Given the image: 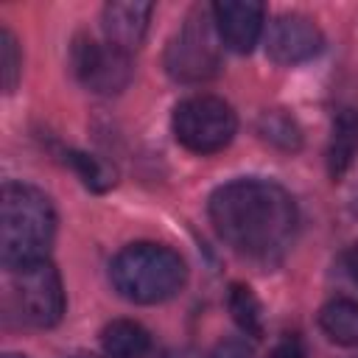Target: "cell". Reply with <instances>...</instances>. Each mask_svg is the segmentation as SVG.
I'll return each instance as SVG.
<instances>
[{
	"mask_svg": "<svg viewBox=\"0 0 358 358\" xmlns=\"http://www.w3.org/2000/svg\"><path fill=\"white\" fill-rule=\"evenodd\" d=\"M207 358H255V350L246 344V338H224Z\"/></svg>",
	"mask_w": 358,
	"mask_h": 358,
	"instance_id": "ac0fdd59",
	"label": "cell"
},
{
	"mask_svg": "<svg viewBox=\"0 0 358 358\" xmlns=\"http://www.w3.org/2000/svg\"><path fill=\"white\" fill-rule=\"evenodd\" d=\"M221 45L232 53H252L263 36L266 6L255 0H218L210 6Z\"/></svg>",
	"mask_w": 358,
	"mask_h": 358,
	"instance_id": "9c48e42d",
	"label": "cell"
},
{
	"mask_svg": "<svg viewBox=\"0 0 358 358\" xmlns=\"http://www.w3.org/2000/svg\"><path fill=\"white\" fill-rule=\"evenodd\" d=\"M101 347L106 358H143L151 350V336L134 319H112L101 330Z\"/></svg>",
	"mask_w": 358,
	"mask_h": 358,
	"instance_id": "7c38bea8",
	"label": "cell"
},
{
	"mask_svg": "<svg viewBox=\"0 0 358 358\" xmlns=\"http://www.w3.org/2000/svg\"><path fill=\"white\" fill-rule=\"evenodd\" d=\"M3 319L20 327L48 330L64 316V285L45 257L17 268H3Z\"/></svg>",
	"mask_w": 358,
	"mask_h": 358,
	"instance_id": "277c9868",
	"label": "cell"
},
{
	"mask_svg": "<svg viewBox=\"0 0 358 358\" xmlns=\"http://www.w3.org/2000/svg\"><path fill=\"white\" fill-rule=\"evenodd\" d=\"M62 358H101V355H95V352H84V350H78V352H67V355H62Z\"/></svg>",
	"mask_w": 358,
	"mask_h": 358,
	"instance_id": "44dd1931",
	"label": "cell"
},
{
	"mask_svg": "<svg viewBox=\"0 0 358 358\" xmlns=\"http://www.w3.org/2000/svg\"><path fill=\"white\" fill-rule=\"evenodd\" d=\"M56 238V210L48 193L25 182H6L0 193V263L17 268L48 257Z\"/></svg>",
	"mask_w": 358,
	"mask_h": 358,
	"instance_id": "7a4b0ae2",
	"label": "cell"
},
{
	"mask_svg": "<svg viewBox=\"0 0 358 358\" xmlns=\"http://www.w3.org/2000/svg\"><path fill=\"white\" fill-rule=\"evenodd\" d=\"M70 67L81 87L95 95H117L129 87L134 67L131 53L109 45L106 39L98 42L92 36H76L70 45Z\"/></svg>",
	"mask_w": 358,
	"mask_h": 358,
	"instance_id": "52a82bcc",
	"label": "cell"
},
{
	"mask_svg": "<svg viewBox=\"0 0 358 358\" xmlns=\"http://www.w3.org/2000/svg\"><path fill=\"white\" fill-rule=\"evenodd\" d=\"M344 268H347V274H350V280L358 285V241L344 252Z\"/></svg>",
	"mask_w": 358,
	"mask_h": 358,
	"instance_id": "ffe728a7",
	"label": "cell"
},
{
	"mask_svg": "<svg viewBox=\"0 0 358 358\" xmlns=\"http://www.w3.org/2000/svg\"><path fill=\"white\" fill-rule=\"evenodd\" d=\"M109 280L123 299L134 305H159L185 288L187 263L173 246L137 241L112 257Z\"/></svg>",
	"mask_w": 358,
	"mask_h": 358,
	"instance_id": "3957f363",
	"label": "cell"
},
{
	"mask_svg": "<svg viewBox=\"0 0 358 358\" xmlns=\"http://www.w3.org/2000/svg\"><path fill=\"white\" fill-rule=\"evenodd\" d=\"M221 36L210 8H193L165 45V73L179 84H201L221 70Z\"/></svg>",
	"mask_w": 358,
	"mask_h": 358,
	"instance_id": "5b68a950",
	"label": "cell"
},
{
	"mask_svg": "<svg viewBox=\"0 0 358 358\" xmlns=\"http://www.w3.org/2000/svg\"><path fill=\"white\" fill-rule=\"evenodd\" d=\"M151 14H154V3H143V0L106 3L101 11L103 39L126 53H134L148 34Z\"/></svg>",
	"mask_w": 358,
	"mask_h": 358,
	"instance_id": "30bf717a",
	"label": "cell"
},
{
	"mask_svg": "<svg viewBox=\"0 0 358 358\" xmlns=\"http://www.w3.org/2000/svg\"><path fill=\"white\" fill-rule=\"evenodd\" d=\"M207 215L232 252L260 263L282 257L299 224L294 196L263 176H241L215 187Z\"/></svg>",
	"mask_w": 358,
	"mask_h": 358,
	"instance_id": "6da1fadb",
	"label": "cell"
},
{
	"mask_svg": "<svg viewBox=\"0 0 358 358\" xmlns=\"http://www.w3.org/2000/svg\"><path fill=\"white\" fill-rule=\"evenodd\" d=\"M227 308L232 313V322L241 327L249 338H263V305L255 296V291L246 282H232L227 294Z\"/></svg>",
	"mask_w": 358,
	"mask_h": 358,
	"instance_id": "5bb4252c",
	"label": "cell"
},
{
	"mask_svg": "<svg viewBox=\"0 0 358 358\" xmlns=\"http://www.w3.org/2000/svg\"><path fill=\"white\" fill-rule=\"evenodd\" d=\"M322 333L338 347H358V299L336 296L319 310Z\"/></svg>",
	"mask_w": 358,
	"mask_h": 358,
	"instance_id": "4fadbf2b",
	"label": "cell"
},
{
	"mask_svg": "<svg viewBox=\"0 0 358 358\" xmlns=\"http://www.w3.org/2000/svg\"><path fill=\"white\" fill-rule=\"evenodd\" d=\"M358 157V109L347 106L336 115L330 143H327V173L338 182Z\"/></svg>",
	"mask_w": 358,
	"mask_h": 358,
	"instance_id": "8fae6325",
	"label": "cell"
},
{
	"mask_svg": "<svg viewBox=\"0 0 358 358\" xmlns=\"http://www.w3.org/2000/svg\"><path fill=\"white\" fill-rule=\"evenodd\" d=\"M3 358H25V355H20V352H6Z\"/></svg>",
	"mask_w": 358,
	"mask_h": 358,
	"instance_id": "7402d4cb",
	"label": "cell"
},
{
	"mask_svg": "<svg viewBox=\"0 0 358 358\" xmlns=\"http://www.w3.org/2000/svg\"><path fill=\"white\" fill-rule=\"evenodd\" d=\"M171 129L182 148L193 154H215L232 143L238 115L218 95H190L173 106Z\"/></svg>",
	"mask_w": 358,
	"mask_h": 358,
	"instance_id": "8992f818",
	"label": "cell"
},
{
	"mask_svg": "<svg viewBox=\"0 0 358 358\" xmlns=\"http://www.w3.org/2000/svg\"><path fill=\"white\" fill-rule=\"evenodd\" d=\"M268 358H308V352H305V344L296 336H282L268 350Z\"/></svg>",
	"mask_w": 358,
	"mask_h": 358,
	"instance_id": "d6986e66",
	"label": "cell"
},
{
	"mask_svg": "<svg viewBox=\"0 0 358 358\" xmlns=\"http://www.w3.org/2000/svg\"><path fill=\"white\" fill-rule=\"evenodd\" d=\"M64 162L76 171V176L84 182L87 190L92 193H106L109 187H115L117 182V171L115 165H109L106 159L95 157V154H87V151H78V148H67L64 151Z\"/></svg>",
	"mask_w": 358,
	"mask_h": 358,
	"instance_id": "9a60e30c",
	"label": "cell"
},
{
	"mask_svg": "<svg viewBox=\"0 0 358 358\" xmlns=\"http://www.w3.org/2000/svg\"><path fill=\"white\" fill-rule=\"evenodd\" d=\"M257 134L280 151H299V145H302V129H299L296 117L285 109L263 112L257 117Z\"/></svg>",
	"mask_w": 358,
	"mask_h": 358,
	"instance_id": "2e32d148",
	"label": "cell"
},
{
	"mask_svg": "<svg viewBox=\"0 0 358 358\" xmlns=\"http://www.w3.org/2000/svg\"><path fill=\"white\" fill-rule=\"evenodd\" d=\"M324 48V34L322 28L299 14V11H285V14H277L271 22H268V31H266V53L271 62L282 64V67H296V64H305L310 59H316Z\"/></svg>",
	"mask_w": 358,
	"mask_h": 358,
	"instance_id": "ba28073f",
	"label": "cell"
},
{
	"mask_svg": "<svg viewBox=\"0 0 358 358\" xmlns=\"http://www.w3.org/2000/svg\"><path fill=\"white\" fill-rule=\"evenodd\" d=\"M22 76V53L17 45V36L3 25L0 28V81H3V92L11 95L20 84Z\"/></svg>",
	"mask_w": 358,
	"mask_h": 358,
	"instance_id": "e0dca14e",
	"label": "cell"
}]
</instances>
